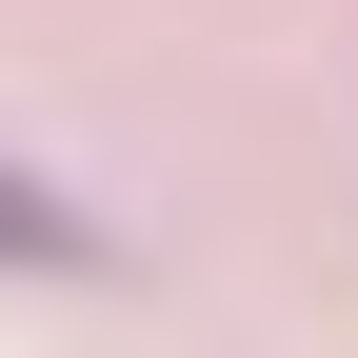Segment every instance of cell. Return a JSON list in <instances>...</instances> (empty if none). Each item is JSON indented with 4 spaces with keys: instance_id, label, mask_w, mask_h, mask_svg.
Wrapping results in <instances>:
<instances>
[{
    "instance_id": "cell-1",
    "label": "cell",
    "mask_w": 358,
    "mask_h": 358,
    "mask_svg": "<svg viewBox=\"0 0 358 358\" xmlns=\"http://www.w3.org/2000/svg\"><path fill=\"white\" fill-rule=\"evenodd\" d=\"M0 259H60V279H100V219H80L60 179H20V159H0Z\"/></svg>"
}]
</instances>
